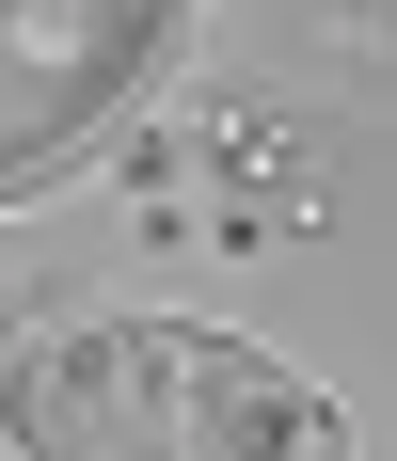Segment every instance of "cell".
<instances>
[{
  "instance_id": "6da1fadb",
  "label": "cell",
  "mask_w": 397,
  "mask_h": 461,
  "mask_svg": "<svg viewBox=\"0 0 397 461\" xmlns=\"http://www.w3.org/2000/svg\"><path fill=\"white\" fill-rule=\"evenodd\" d=\"M16 461H365L302 366H270L222 319H80L0 366Z\"/></svg>"
}]
</instances>
